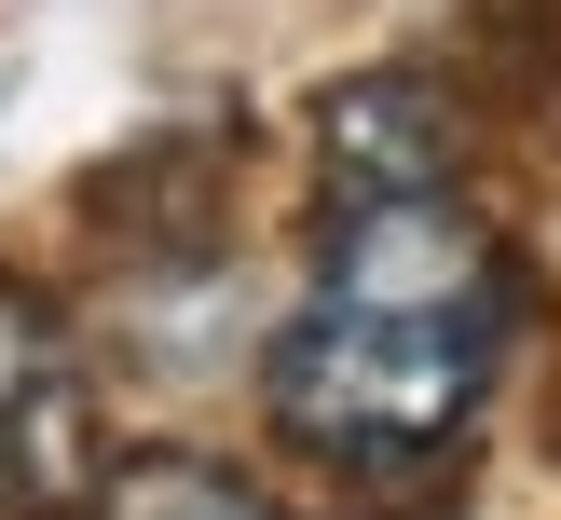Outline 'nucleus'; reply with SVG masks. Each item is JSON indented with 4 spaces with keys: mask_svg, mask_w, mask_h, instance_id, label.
<instances>
[{
    "mask_svg": "<svg viewBox=\"0 0 561 520\" xmlns=\"http://www.w3.org/2000/svg\"><path fill=\"white\" fill-rule=\"evenodd\" d=\"M96 520H288L233 479V465H192V452H151L124 479H96Z\"/></svg>",
    "mask_w": 561,
    "mask_h": 520,
    "instance_id": "20e7f679",
    "label": "nucleus"
},
{
    "mask_svg": "<svg viewBox=\"0 0 561 520\" xmlns=\"http://www.w3.org/2000/svg\"><path fill=\"white\" fill-rule=\"evenodd\" d=\"M96 493V411L55 315L0 274V520H69Z\"/></svg>",
    "mask_w": 561,
    "mask_h": 520,
    "instance_id": "f03ea898",
    "label": "nucleus"
},
{
    "mask_svg": "<svg viewBox=\"0 0 561 520\" xmlns=\"http://www.w3.org/2000/svg\"><path fill=\"white\" fill-rule=\"evenodd\" d=\"M507 356V246L466 192H356L316 233V288L274 328V425L329 465H425L480 425Z\"/></svg>",
    "mask_w": 561,
    "mask_h": 520,
    "instance_id": "f257e3e1",
    "label": "nucleus"
},
{
    "mask_svg": "<svg viewBox=\"0 0 561 520\" xmlns=\"http://www.w3.org/2000/svg\"><path fill=\"white\" fill-rule=\"evenodd\" d=\"M316 164H329V206H356V192H438L453 178V109L425 96L411 69H383V82H343V96L316 109Z\"/></svg>",
    "mask_w": 561,
    "mask_h": 520,
    "instance_id": "7ed1b4c3",
    "label": "nucleus"
}]
</instances>
